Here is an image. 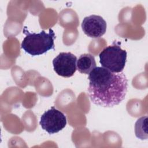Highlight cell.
Segmentation results:
<instances>
[{
    "instance_id": "6",
    "label": "cell",
    "mask_w": 148,
    "mask_h": 148,
    "mask_svg": "<svg viewBox=\"0 0 148 148\" xmlns=\"http://www.w3.org/2000/svg\"><path fill=\"white\" fill-rule=\"evenodd\" d=\"M107 24L106 21L100 16L90 15L84 17L82 23L83 32L88 37L99 38L106 32Z\"/></svg>"
},
{
    "instance_id": "1",
    "label": "cell",
    "mask_w": 148,
    "mask_h": 148,
    "mask_svg": "<svg viewBox=\"0 0 148 148\" xmlns=\"http://www.w3.org/2000/svg\"><path fill=\"white\" fill-rule=\"evenodd\" d=\"M88 94L94 104L110 108L124 99L128 90V80L123 72H112L97 66L88 74Z\"/></svg>"
},
{
    "instance_id": "2",
    "label": "cell",
    "mask_w": 148,
    "mask_h": 148,
    "mask_svg": "<svg viewBox=\"0 0 148 148\" xmlns=\"http://www.w3.org/2000/svg\"><path fill=\"white\" fill-rule=\"evenodd\" d=\"M23 32L25 36L22 41L21 48L29 54L39 56L50 50H54L56 36L51 28L49 29V32L42 30L39 33H30L25 27Z\"/></svg>"
},
{
    "instance_id": "5",
    "label": "cell",
    "mask_w": 148,
    "mask_h": 148,
    "mask_svg": "<svg viewBox=\"0 0 148 148\" xmlns=\"http://www.w3.org/2000/svg\"><path fill=\"white\" fill-rule=\"evenodd\" d=\"M77 57L70 52L60 53L53 60L56 73L64 77L72 76L77 69Z\"/></svg>"
},
{
    "instance_id": "8",
    "label": "cell",
    "mask_w": 148,
    "mask_h": 148,
    "mask_svg": "<svg viewBox=\"0 0 148 148\" xmlns=\"http://www.w3.org/2000/svg\"><path fill=\"white\" fill-rule=\"evenodd\" d=\"M135 134L136 138L141 140L148 138L147 116H142L137 120L135 124Z\"/></svg>"
},
{
    "instance_id": "4",
    "label": "cell",
    "mask_w": 148,
    "mask_h": 148,
    "mask_svg": "<svg viewBox=\"0 0 148 148\" xmlns=\"http://www.w3.org/2000/svg\"><path fill=\"white\" fill-rule=\"evenodd\" d=\"M39 124L43 130L49 134H53L65 128L66 118L62 112L52 106L41 116Z\"/></svg>"
},
{
    "instance_id": "7",
    "label": "cell",
    "mask_w": 148,
    "mask_h": 148,
    "mask_svg": "<svg viewBox=\"0 0 148 148\" xmlns=\"http://www.w3.org/2000/svg\"><path fill=\"white\" fill-rule=\"evenodd\" d=\"M95 67V57L91 54H83L77 60V69L81 73L89 74Z\"/></svg>"
},
{
    "instance_id": "3",
    "label": "cell",
    "mask_w": 148,
    "mask_h": 148,
    "mask_svg": "<svg viewBox=\"0 0 148 148\" xmlns=\"http://www.w3.org/2000/svg\"><path fill=\"white\" fill-rule=\"evenodd\" d=\"M127 57V51L116 43L106 47L99 54L102 67L116 73L122 72L126 64Z\"/></svg>"
}]
</instances>
